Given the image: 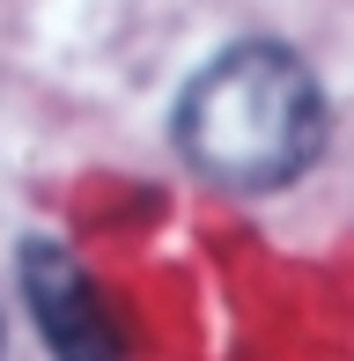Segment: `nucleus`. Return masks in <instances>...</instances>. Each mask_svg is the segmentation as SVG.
Wrapping results in <instances>:
<instances>
[{
    "instance_id": "1",
    "label": "nucleus",
    "mask_w": 354,
    "mask_h": 361,
    "mask_svg": "<svg viewBox=\"0 0 354 361\" xmlns=\"http://www.w3.org/2000/svg\"><path fill=\"white\" fill-rule=\"evenodd\" d=\"M325 147V89L288 44H229L177 104V155L221 192H281Z\"/></svg>"
},
{
    "instance_id": "2",
    "label": "nucleus",
    "mask_w": 354,
    "mask_h": 361,
    "mask_svg": "<svg viewBox=\"0 0 354 361\" xmlns=\"http://www.w3.org/2000/svg\"><path fill=\"white\" fill-rule=\"evenodd\" d=\"M23 302H30V317L44 324L52 354H74V361L118 354V332H111V310H104V295H96V281L44 236L23 243Z\"/></svg>"
}]
</instances>
